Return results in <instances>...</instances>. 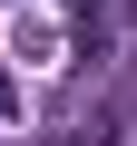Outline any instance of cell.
Returning a JSON list of instances; mask_svg holds the SVG:
<instances>
[{"mask_svg":"<svg viewBox=\"0 0 137 146\" xmlns=\"http://www.w3.org/2000/svg\"><path fill=\"white\" fill-rule=\"evenodd\" d=\"M59 146H127V117H118V107L98 98V107H79V117L59 127Z\"/></svg>","mask_w":137,"mask_h":146,"instance_id":"6da1fadb","label":"cell"},{"mask_svg":"<svg viewBox=\"0 0 137 146\" xmlns=\"http://www.w3.org/2000/svg\"><path fill=\"white\" fill-rule=\"evenodd\" d=\"M10 117H20V88H10V78H0V127H10Z\"/></svg>","mask_w":137,"mask_h":146,"instance_id":"7a4b0ae2","label":"cell"}]
</instances>
